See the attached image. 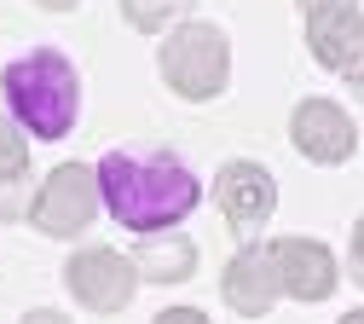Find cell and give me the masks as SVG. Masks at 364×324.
Masks as SVG:
<instances>
[{
  "label": "cell",
  "mask_w": 364,
  "mask_h": 324,
  "mask_svg": "<svg viewBox=\"0 0 364 324\" xmlns=\"http://www.w3.org/2000/svg\"><path fill=\"white\" fill-rule=\"evenodd\" d=\"M151 324H208V313H197V307H168V313H156Z\"/></svg>",
  "instance_id": "obj_14"
},
{
  "label": "cell",
  "mask_w": 364,
  "mask_h": 324,
  "mask_svg": "<svg viewBox=\"0 0 364 324\" xmlns=\"http://www.w3.org/2000/svg\"><path fill=\"white\" fill-rule=\"evenodd\" d=\"M64 290L87 307V313H122L139 290V266L133 255L110 249V244H87L64 261Z\"/></svg>",
  "instance_id": "obj_5"
},
{
  "label": "cell",
  "mask_w": 364,
  "mask_h": 324,
  "mask_svg": "<svg viewBox=\"0 0 364 324\" xmlns=\"http://www.w3.org/2000/svg\"><path fill=\"white\" fill-rule=\"evenodd\" d=\"M289 145L306 157V162H347L358 151V122L336 105V99H301L295 116H289Z\"/></svg>",
  "instance_id": "obj_7"
},
{
  "label": "cell",
  "mask_w": 364,
  "mask_h": 324,
  "mask_svg": "<svg viewBox=\"0 0 364 324\" xmlns=\"http://www.w3.org/2000/svg\"><path fill=\"white\" fill-rule=\"evenodd\" d=\"M35 6H47V12H70L75 0H35Z\"/></svg>",
  "instance_id": "obj_18"
},
{
  "label": "cell",
  "mask_w": 364,
  "mask_h": 324,
  "mask_svg": "<svg viewBox=\"0 0 364 324\" xmlns=\"http://www.w3.org/2000/svg\"><path fill=\"white\" fill-rule=\"evenodd\" d=\"M105 209L99 197V162H58L47 179H41V192L29 197V226L41 238H81L93 214Z\"/></svg>",
  "instance_id": "obj_4"
},
{
  "label": "cell",
  "mask_w": 364,
  "mask_h": 324,
  "mask_svg": "<svg viewBox=\"0 0 364 324\" xmlns=\"http://www.w3.org/2000/svg\"><path fill=\"white\" fill-rule=\"evenodd\" d=\"M214 203H220V220L249 244L255 231L272 220V209H278V179H272L260 162L237 157V162H225L214 174Z\"/></svg>",
  "instance_id": "obj_6"
},
{
  "label": "cell",
  "mask_w": 364,
  "mask_h": 324,
  "mask_svg": "<svg viewBox=\"0 0 364 324\" xmlns=\"http://www.w3.org/2000/svg\"><path fill=\"white\" fill-rule=\"evenodd\" d=\"M133 266H139L145 284H186L197 272V244L179 238V231H151V238L133 249Z\"/></svg>",
  "instance_id": "obj_12"
},
{
  "label": "cell",
  "mask_w": 364,
  "mask_h": 324,
  "mask_svg": "<svg viewBox=\"0 0 364 324\" xmlns=\"http://www.w3.org/2000/svg\"><path fill=\"white\" fill-rule=\"evenodd\" d=\"M336 324H364V307H353V313H341Z\"/></svg>",
  "instance_id": "obj_19"
},
{
  "label": "cell",
  "mask_w": 364,
  "mask_h": 324,
  "mask_svg": "<svg viewBox=\"0 0 364 324\" xmlns=\"http://www.w3.org/2000/svg\"><path fill=\"white\" fill-rule=\"evenodd\" d=\"M272 261H278V284L295 301H330L336 296V255L318 238H272Z\"/></svg>",
  "instance_id": "obj_10"
},
{
  "label": "cell",
  "mask_w": 364,
  "mask_h": 324,
  "mask_svg": "<svg viewBox=\"0 0 364 324\" xmlns=\"http://www.w3.org/2000/svg\"><path fill=\"white\" fill-rule=\"evenodd\" d=\"M295 6L312 18V12H330V6H358V0H295Z\"/></svg>",
  "instance_id": "obj_17"
},
{
  "label": "cell",
  "mask_w": 364,
  "mask_h": 324,
  "mask_svg": "<svg viewBox=\"0 0 364 324\" xmlns=\"http://www.w3.org/2000/svg\"><path fill=\"white\" fill-rule=\"evenodd\" d=\"M353 272H358V284H364V214L353 220Z\"/></svg>",
  "instance_id": "obj_15"
},
{
  "label": "cell",
  "mask_w": 364,
  "mask_h": 324,
  "mask_svg": "<svg viewBox=\"0 0 364 324\" xmlns=\"http://www.w3.org/2000/svg\"><path fill=\"white\" fill-rule=\"evenodd\" d=\"M99 197L116 214V226L151 238V231H173L197 209L203 185H197V174L179 157H162V151L156 157L110 151V157H99Z\"/></svg>",
  "instance_id": "obj_1"
},
{
  "label": "cell",
  "mask_w": 364,
  "mask_h": 324,
  "mask_svg": "<svg viewBox=\"0 0 364 324\" xmlns=\"http://www.w3.org/2000/svg\"><path fill=\"white\" fill-rule=\"evenodd\" d=\"M116 6H122V18L139 29V35H162L173 18L191 12V0H116Z\"/></svg>",
  "instance_id": "obj_13"
},
{
  "label": "cell",
  "mask_w": 364,
  "mask_h": 324,
  "mask_svg": "<svg viewBox=\"0 0 364 324\" xmlns=\"http://www.w3.org/2000/svg\"><path fill=\"white\" fill-rule=\"evenodd\" d=\"M18 324H70V318H64V313H53V307H35V313H23Z\"/></svg>",
  "instance_id": "obj_16"
},
{
  "label": "cell",
  "mask_w": 364,
  "mask_h": 324,
  "mask_svg": "<svg viewBox=\"0 0 364 324\" xmlns=\"http://www.w3.org/2000/svg\"><path fill=\"white\" fill-rule=\"evenodd\" d=\"M220 290H225V307H232V313H243V318H266L272 301L284 296V284H278V261H272V244H243L232 261H225Z\"/></svg>",
  "instance_id": "obj_9"
},
{
  "label": "cell",
  "mask_w": 364,
  "mask_h": 324,
  "mask_svg": "<svg viewBox=\"0 0 364 324\" xmlns=\"http://www.w3.org/2000/svg\"><path fill=\"white\" fill-rule=\"evenodd\" d=\"M29 214V133L0 99V220Z\"/></svg>",
  "instance_id": "obj_11"
},
{
  "label": "cell",
  "mask_w": 364,
  "mask_h": 324,
  "mask_svg": "<svg viewBox=\"0 0 364 324\" xmlns=\"http://www.w3.org/2000/svg\"><path fill=\"white\" fill-rule=\"evenodd\" d=\"M306 46L330 75L364 87V12L358 6H330L306 18Z\"/></svg>",
  "instance_id": "obj_8"
},
{
  "label": "cell",
  "mask_w": 364,
  "mask_h": 324,
  "mask_svg": "<svg viewBox=\"0 0 364 324\" xmlns=\"http://www.w3.org/2000/svg\"><path fill=\"white\" fill-rule=\"evenodd\" d=\"M156 70H162L168 93H179V99H191V105H208V99H220V93L232 87V41H225V29L208 23V18H186L162 41Z\"/></svg>",
  "instance_id": "obj_3"
},
{
  "label": "cell",
  "mask_w": 364,
  "mask_h": 324,
  "mask_svg": "<svg viewBox=\"0 0 364 324\" xmlns=\"http://www.w3.org/2000/svg\"><path fill=\"white\" fill-rule=\"evenodd\" d=\"M0 99H6V110L18 116L23 133L64 139L81 110V75L58 46H35V53H18L0 70Z\"/></svg>",
  "instance_id": "obj_2"
}]
</instances>
